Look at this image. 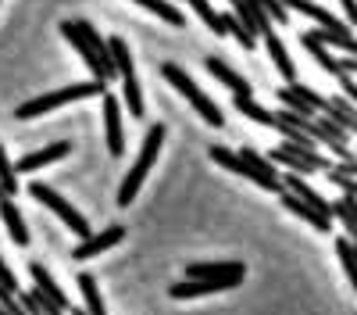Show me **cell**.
Instances as JSON below:
<instances>
[{"mask_svg":"<svg viewBox=\"0 0 357 315\" xmlns=\"http://www.w3.org/2000/svg\"><path fill=\"white\" fill-rule=\"evenodd\" d=\"M104 90H107L104 79H89V82L65 86V90H50V94H43V97H36V101L18 104V108H15V119H18V122H25V119H36V115H47V111H54V108H65V104H72V101L104 97Z\"/></svg>","mask_w":357,"mask_h":315,"instance_id":"obj_1","label":"cell"},{"mask_svg":"<svg viewBox=\"0 0 357 315\" xmlns=\"http://www.w3.org/2000/svg\"><path fill=\"white\" fill-rule=\"evenodd\" d=\"M161 143H165V126H151V129H146V140H143V151H139L136 165L126 172L122 186H118V205H122V208H129L132 200H136V193H139V186H143V180H146V172H151L154 161H158Z\"/></svg>","mask_w":357,"mask_h":315,"instance_id":"obj_2","label":"cell"},{"mask_svg":"<svg viewBox=\"0 0 357 315\" xmlns=\"http://www.w3.org/2000/svg\"><path fill=\"white\" fill-rule=\"evenodd\" d=\"M161 75H165V82H172L175 90L183 94L193 108H197V115H200V119H204L207 126H225V115H222V108H218L211 97H207V94H200V86H197V82H193L183 68H178V65L165 61V65H161Z\"/></svg>","mask_w":357,"mask_h":315,"instance_id":"obj_3","label":"cell"},{"mask_svg":"<svg viewBox=\"0 0 357 315\" xmlns=\"http://www.w3.org/2000/svg\"><path fill=\"white\" fill-rule=\"evenodd\" d=\"M111 47V61L118 68V75H122V94H126V108L132 119H143V94H139V82H136V68H132V54L126 47L122 36H111L107 40Z\"/></svg>","mask_w":357,"mask_h":315,"instance_id":"obj_4","label":"cell"},{"mask_svg":"<svg viewBox=\"0 0 357 315\" xmlns=\"http://www.w3.org/2000/svg\"><path fill=\"white\" fill-rule=\"evenodd\" d=\"M29 193H33L36 200H40V205H47L57 219H61L68 229H72V233L79 237V240H86L89 233H93V229H89V222H86V215H79V208H72L68 205V200L61 197V193H57V190H50L47 183H33V186H29Z\"/></svg>","mask_w":357,"mask_h":315,"instance_id":"obj_5","label":"cell"},{"mask_svg":"<svg viewBox=\"0 0 357 315\" xmlns=\"http://www.w3.org/2000/svg\"><path fill=\"white\" fill-rule=\"evenodd\" d=\"M307 136L318 140V143H325V147L336 154V161L357 158V151H350V133L343 126H336L329 115H314V119H307Z\"/></svg>","mask_w":357,"mask_h":315,"instance_id":"obj_6","label":"cell"},{"mask_svg":"<svg viewBox=\"0 0 357 315\" xmlns=\"http://www.w3.org/2000/svg\"><path fill=\"white\" fill-rule=\"evenodd\" d=\"M186 279H207V283H222L225 291L240 286L247 279V265L243 262H197L186 269Z\"/></svg>","mask_w":357,"mask_h":315,"instance_id":"obj_7","label":"cell"},{"mask_svg":"<svg viewBox=\"0 0 357 315\" xmlns=\"http://www.w3.org/2000/svg\"><path fill=\"white\" fill-rule=\"evenodd\" d=\"M240 154H243V161H247V168H250V183H257L261 190L282 193V176L275 172V161H272V158L257 154L250 143H247V147H240Z\"/></svg>","mask_w":357,"mask_h":315,"instance_id":"obj_8","label":"cell"},{"mask_svg":"<svg viewBox=\"0 0 357 315\" xmlns=\"http://www.w3.org/2000/svg\"><path fill=\"white\" fill-rule=\"evenodd\" d=\"M122 240H126V226H107V229H100V233H89L86 240H79L75 251H72V258H75V262L100 258L104 251H111L114 244H122Z\"/></svg>","mask_w":357,"mask_h":315,"instance_id":"obj_9","label":"cell"},{"mask_svg":"<svg viewBox=\"0 0 357 315\" xmlns=\"http://www.w3.org/2000/svg\"><path fill=\"white\" fill-rule=\"evenodd\" d=\"M100 115H104L107 151H111V158H122V154H126V133H122V101H118V97H111V94H104V108H100Z\"/></svg>","mask_w":357,"mask_h":315,"instance_id":"obj_10","label":"cell"},{"mask_svg":"<svg viewBox=\"0 0 357 315\" xmlns=\"http://www.w3.org/2000/svg\"><path fill=\"white\" fill-rule=\"evenodd\" d=\"M279 200H282V205H286V212H293L296 219H304V222H307L311 229H318V233H333V222H336V219H329V215H321L318 208H311L307 200H301V197H296V193L282 190V193H279Z\"/></svg>","mask_w":357,"mask_h":315,"instance_id":"obj_11","label":"cell"},{"mask_svg":"<svg viewBox=\"0 0 357 315\" xmlns=\"http://www.w3.org/2000/svg\"><path fill=\"white\" fill-rule=\"evenodd\" d=\"M68 154H72V143H68V140H57V143H50V147H43V151L25 154V158L15 165V172H36V168L50 165V161H61V158H68Z\"/></svg>","mask_w":357,"mask_h":315,"instance_id":"obj_12","label":"cell"},{"mask_svg":"<svg viewBox=\"0 0 357 315\" xmlns=\"http://www.w3.org/2000/svg\"><path fill=\"white\" fill-rule=\"evenodd\" d=\"M61 33L68 36V43H72V47L79 50V57H82V61L89 65V72H93V79H104V82H107V79L114 75V68H107V65L100 61V57H97L93 50L86 47V40H82V36L75 33V29H72V22H61Z\"/></svg>","mask_w":357,"mask_h":315,"instance_id":"obj_13","label":"cell"},{"mask_svg":"<svg viewBox=\"0 0 357 315\" xmlns=\"http://www.w3.org/2000/svg\"><path fill=\"white\" fill-rule=\"evenodd\" d=\"M207 72H211L222 86H229V90L236 94V97H250V82L243 79V75H236L225 61H222V57L218 54H211V57H207Z\"/></svg>","mask_w":357,"mask_h":315,"instance_id":"obj_14","label":"cell"},{"mask_svg":"<svg viewBox=\"0 0 357 315\" xmlns=\"http://www.w3.org/2000/svg\"><path fill=\"white\" fill-rule=\"evenodd\" d=\"M301 43H304V50H307V54H311L314 61H318L325 72H329V75H336V79H340V75H347V72H343V65H340V57H333V54H329V47H325V43L314 36V29L301 36Z\"/></svg>","mask_w":357,"mask_h":315,"instance_id":"obj_15","label":"cell"},{"mask_svg":"<svg viewBox=\"0 0 357 315\" xmlns=\"http://www.w3.org/2000/svg\"><path fill=\"white\" fill-rule=\"evenodd\" d=\"M29 272H33V283H36V291H43L57 308H65V312H72V301H68V294L61 291V286H57V279L40 265V262H33V265H29Z\"/></svg>","mask_w":357,"mask_h":315,"instance_id":"obj_16","label":"cell"},{"mask_svg":"<svg viewBox=\"0 0 357 315\" xmlns=\"http://www.w3.org/2000/svg\"><path fill=\"white\" fill-rule=\"evenodd\" d=\"M282 4L289 8V11H301V15H307V18H314L321 29H336V33H343V22L333 15V11H325V8H318L314 0H282Z\"/></svg>","mask_w":357,"mask_h":315,"instance_id":"obj_17","label":"cell"},{"mask_svg":"<svg viewBox=\"0 0 357 315\" xmlns=\"http://www.w3.org/2000/svg\"><path fill=\"white\" fill-rule=\"evenodd\" d=\"M0 219H4V226H8V237H11L18 247H25V244H29V229H25V219H22V212L15 208L11 197H0Z\"/></svg>","mask_w":357,"mask_h":315,"instance_id":"obj_18","label":"cell"},{"mask_svg":"<svg viewBox=\"0 0 357 315\" xmlns=\"http://www.w3.org/2000/svg\"><path fill=\"white\" fill-rule=\"evenodd\" d=\"M225 291L222 283H207V279H183V283H172L168 286V294L175 301H190V298H204V294H218Z\"/></svg>","mask_w":357,"mask_h":315,"instance_id":"obj_19","label":"cell"},{"mask_svg":"<svg viewBox=\"0 0 357 315\" xmlns=\"http://www.w3.org/2000/svg\"><path fill=\"white\" fill-rule=\"evenodd\" d=\"M329 119L336 122V126H343L350 136H357V104L354 101H347V97H329Z\"/></svg>","mask_w":357,"mask_h":315,"instance_id":"obj_20","label":"cell"},{"mask_svg":"<svg viewBox=\"0 0 357 315\" xmlns=\"http://www.w3.org/2000/svg\"><path fill=\"white\" fill-rule=\"evenodd\" d=\"M72 29H75V33H79V36L86 40V47L93 50V54L100 57V61H104L107 68H114V61H111V47H107V40H104V36L97 33L93 25H89V22H72ZM114 72H118V68H114Z\"/></svg>","mask_w":357,"mask_h":315,"instance_id":"obj_21","label":"cell"},{"mask_svg":"<svg viewBox=\"0 0 357 315\" xmlns=\"http://www.w3.org/2000/svg\"><path fill=\"white\" fill-rule=\"evenodd\" d=\"M333 219H340L347 237L357 240V197L354 193H343L340 200H333Z\"/></svg>","mask_w":357,"mask_h":315,"instance_id":"obj_22","label":"cell"},{"mask_svg":"<svg viewBox=\"0 0 357 315\" xmlns=\"http://www.w3.org/2000/svg\"><path fill=\"white\" fill-rule=\"evenodd\" d=\"M236 111L240 115H247L250 122H257V126H264V129H275L279 126V115H272V111H264L254 97H236Z\"/></svg>","mask_w":357,"mask_h":315,"instance_id":"obj_23","label":"cell"},{"mask_svg":"<svg viewBox=\"0 0 357 315\" xmlns=\"http://www.w3.org/2000/svg\"><path fill=\"white\" fill-rule=\"evenodd\" d=\"M264 43H268V54H272L275 68L282 72V79H286V82H296V68H293V61H289V50L282 47V40H279L275 33H268Z\"/></svg>","mask_w":357,"mask_h":315,"instance_id":"obj_24","label":"cell"},{"mask_svg":"<svg viewBox=\"0 0 357 315\" xmlns=\"http://www.w3.org/2000/svg\"><path fill=\"white\" fill-rule=\"evenodd\" d=\"M79 291H82V301H86V312L89 315H107L104 308V298H100V286L89 272H79Z\"/></svg>","mask_w":357,"mask_h":315,"instance_id":"obj_25","label":"cell"},{"mask_svg":"<svg viewBox=\"0 0 357 315\" xmlns=\"http://www.w3.org/2000/svg\"><path fill=\"white\" fill-rule=\"evenodd\" d=\"M336 258H340V265H343V272H347L350 286L357 291V240L340 237V240H336Z\"/></svg>","mask_w":357,"mask_h":315,"instance_id":"obj_26","label":"cell"},{"mask_svg":"<svg viewBox=\"0 0 357 315\" xmlns=\"http://www.w3.org/2000/svg\"><path fill=\"white\" fill-rule=\"evenodd\" d=\"M211 161L215 165H222V168H229V172H236V176H243V180H250V168H247V161H243V154L240 151H229V147H211Z\"/></svg>","mask_w":357,"mask_h":315,"instance_id":"obj_27","label":"cell"},{"mask_svg":"<svg viewBox=\"0 0 357 315\" xmlns=\"http://www.w3.org/2000/svg\"><path fill=\"white\" fill-rule=\"evenodd\" d=\"M139 8H146L151 15H158V18H165L168 25H175V29H183L186 25V15L178 11L175 4H168V0H136Z\"/></svg>","mask_w":357,"mask_h":315,"instance_id":"obj_28","label":"cell"},{"mask_svg":"<svg viewBox=\"0 0 357 315\" xmlns=\"http://www.w3.org/2000/svg\"><path fill=\"white\" fill-rule=\"evenodd\" d=\"M314 36L325 47H336V50H347L350 57H357V36H350L347 29H343V33H336V29H314Z\"/></svg>","mask_w":357,"mask_h":315,"instance_id":"obj_29","label":"cell"},{"mask_svg":"<svg viewBox=\"0 0 357 315\" xmlns=\"http://www.w3.org/2000/svg\"><path fill=\"white\" fill-rule=\"evenodd\" d=\"M190 4H193V11L204 18V25L211 29V33H218V36L229 33V29H225V15H218V11L211 8V0H190Z\"/></svg>","mask_w":357,"mask_h":315,"instance_id":"obj_30","label":"cell"},{"mask_svg":"<svg viewBox=\"0 0 357 315\" xmlns=\"http://www.w3.org/2000/svg\"><path fill=\"white\" fill-rule=\"evenodd\" d=\"M279 101H282V108L286 111H293V115H304V119H314V115H321V111H314L304 97H296L289 86H279Z\"/></svg>","mask_w":357,"mask_h":315,"instance_id":"obj_31","label":"cell"},{"mask_svg":"<svg viewBox=\"0 0 357 315\" xmlns=\"http://www.w3.org/2000/svg\"><path fill=\"white\" fill-rule=\"evenodd\" d=\"M0 183H4L8 197H15V193L22 190V186H18V172H15V165H11L8 151H4V143H0Z\"/></svg>","mask_w":357,"mask_h":315,"instance_id":"obj_32","label":"cell"},{"mask_svg":"<svg viewBox=\"0 0 357 315\" xmlns=\"http://www.w3.org/2000/svg\"><path fill=\"white\" fill-rule=\"evenodd\" d=\"M289 90H293L296 97H304V101H307V104H311L314 111H321V115L329 111V97H321L318 90H311L307 82H289Z\"/></svg>","mask_w":357,"mask_h":315,"instance_id":"obj_33","label":"cell"},{"mask_svg":"<svg viewBox=\"0 0 357 315\" xmlns=\"http://www.w3.org/2000/svg\"><path fill=\"white\" fill-rule=\"evenodd\" d=\"M225 29H229V33H232L236 40H240L247 50H254V43H257V33H250V29H247L240 18H236V15H225Z\"/></svg>","mask_w":357,"mask_h":315,"instance_id":"obj_34","label":"cell"},{"mask_svg":"<svg viewBox=\"0 0 357 315\" xmlns=\"http://www.w3.org/2000/svg\"><path fill=\"white\" fill-rule=\"evenodd\" d=\"M325 176H329V183H333V186H340L343 193H354V197H357V176H350V172H343V168H340L336 161H333V168L325 172Z\"/></svg>","mask_w":357,"mask_h":315,"instance_id":"obj_35","label":"cell"},{"mask_svg":"<svg viewBox=\"0 0 357 315\" xmlns=\"http://www.w3.org/2000/svg\"><path fill=\"white\" fill-rule=\"evenodd\" d=\"M257 4L264 8V15L272 18V22H279V25H286V22H289V8L282 4V0H257Z\"/></svg>","mask_w":357,"mask_h":315,"instance_id":"obj_36","label":"cell"},{"mask_svg":"<svg viewBox=\"0 0 357 315\" xmlns=\"http://www.w3.org/2000/svg\"><path fill=\"white\" fill-rule=\"evenodd\" d=\"M0 286H8V291H22V286H18V279H15V272L8 269V262H4V254H0Z\"/></svg>","mask_w":357,"mask_h":315,"instance_id":"obj_37","label":"cell"},{"mask_svg":"<svg viewBox=\"0 0 357 315\" xmlns=\"http://www.w3.org/2000/svg\"><path fill=\"white\" fill-rule=\"evenodd\" d=\"M340 86H343L347 101H354V104H357V79H354V75H340Z\"/></svg>","mask_w":357,"mask_h":315,"instance_id":"obj_38","label":"cell"},{"mask_svg":"<svg viewBox=\"0 0 357 315\" xmlns=\"http://www.w3.org/2000/svg\"><path fill=\"white\" fill-rule=\"evenodd\" d=\"M340 4H343V11H347V22L357 25V0H340Z\"/></svg>","mask_w":357,"mask_h":315,"instance_id":"obj_39","label":"cell"},{"mask_svg":"<svg viewBox=\"0 0 357 315\" xmlns=\"http://www.w3.org/2000/svg\"><path fill=\"white\" fill-rule=\"evenodd\" d=\"M340 65H343L347 75H357V57H340Z\"/></svg>","mask_w":357,"mask_h":315,"instance_id":"obj_40","label":"cell"},{"mask_svg":"<svg viewBox=\"0 0 357 315\" xmlns=\"http://www.w3.org/2000/svg\"><path fill=\"white\" fill-rule=\"evenodd\" d=\"M68 315H89V312H82V308H72V312H68Z\"/></svg>","mask_w":357,"mask_h":315,"instance_id":"obj_41","label":"cell"},{"mask_svg":"<svg viewBox=\"0 0 357 315\" xmlns=\"http://www.w3.org/2000/svg\"><path fill=\"white\" fill-rule=\"evenodd\" d=\"M0 197H8V190H4V183H0Z\"/></svg>","mask_w":357,"mask_h":315,"instance_id":"obj_42","label":"cell"}]
</instances>
